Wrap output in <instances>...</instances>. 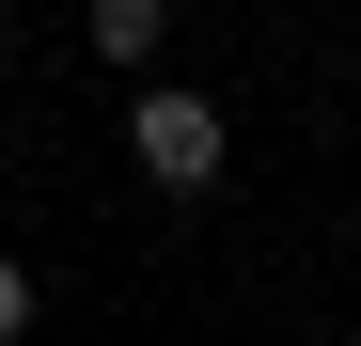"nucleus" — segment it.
Wrapping results in <instances>:
<instances>
[{"mask_svg":"<svg viewBox=\"0 0 361 346\" xmlns=\"http://www.w3.org/2000/svg\"><path fill=\"white\" fill-rule=\"evenodd\" d=\"M126 157H142V189H220V157H235V126H220V95H189V79H142L126 95Z\"/></svg>","mask_w":361,"mask_h":346,"instance_id":"nucleus-1","label":"nucleus"},{"mask_svg":"<svg viewBox=\"0 0 361 346\" xmlns=\"http://www.w3.org/2000/svg\"><path fill=\"white\" fill-rule=\"evenodd\" d=\"M157 32H173V0H94V47H110V64H157Z\"/></svg>","mask_w":361,"mask_h":346,"instance_id":"nucleus-2","label":"nucleus"},{"mask_svg":"<svg viewBox=\"0 0 361 346\" xmlns=\"http://www.w3.org/2000/svg\"><path fill=\"white\" fill-rule=\"evenodd\" d=\"M0 346H32V268L0 252Z\"/></svg>","mask_w":361,"mask_h":346,"instance_id":"nucleus-3","label":"nucleus"},{"mask_svg":"<svg viewBox=\"0 0 361 346\" xmlns=\"http://www.w3.org/2000/svg\"><path fill=\"white\" fill-rule=\"evenodd\" d=\"M345 346H361V330H345Z\"/></svg>","mask_w":361,"mask_h":346,"instance_id":"nucleus-4","label":"nucleus"}]
</instances>
